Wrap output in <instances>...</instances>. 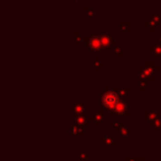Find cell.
I'll return each mask as SVG.
<instances>
[{
	"mask_svg": "<svg viewBox=\"0 0 161 161\" xmlns=\"http://www.w3.org/2000/svg\"><path fill=\"white\" fill-rule=\"evenodd\" d=\"M102 102H103V105L105 106V108H113L114 106L118 103V96L115 92L110 91V92H106L103 96Z\"/></svg>",
	"mask_w": 161,
	"mask_h": 161,
	"instance_id": "cell-1",
	"label": "cell"
},
{
	"mask_svg": "<svg viewBox=\"0 0 161 161\" xmlns=\"http://www.w3.org/2000/svg\"><path fill=\"white\" fill-rule=\"evenodd\" d=\"M127 108H128V103L125 102V101H118V103L112 108L111 114L112 116H117V115H122V116H128L129 113L127 112Z\"/></svg>",
	"mask_w": 161,
	"mask_h": 161,
	"instance_id": "cell-2",
	"label": "cell"
},
{
	"mask_svg": "<svg viewBox=\"0 0 161 161\" xmlns=\"http://www.w3.org/2000/svg\"><path fill=\"white\" fill-rule=\"evenodd\" d=\"M150 126L151 127H154V128H156V129H160L161 128V116L157 117L155 121L150 122Z\"/></svg>",
	"mask_w": 161,
	"mask_h": 161,
	"instance_id": "cell-3",
	"label": "cell"
},
{
	"mask_svg": "<svg viewBox=\"0 0 161 161\" xmlns=\"http://www.w3.org/2000/svg\"><path fill=\"white\" fill-rule=\"evenodd\" d=\"M110 125H111L112 127H114V131L115 132H120L122 127L124 126V124L123 122H111Z\"/></svg>",
	"mask_w": 161,
	"mask_h": 161,
	"instance_id": "cell-4",
	"label": "cell"
},
{
	"mask_svg": "<svg viewBox=\"0 0 161 161\" xmlns=\"http://www.w3.org/2000/svg\"><path fill=\"white\" fill-rule=\"evenodd\" d=\"M145 116H146V120L149 122V123L152 122V121H155L157 117H159V115L157 113H146L145 114Z\"/></svg>",
	"mask_w": 161,
	"mask_h": 161,
	"instance_id": "cell-5",
	"label": "cell"
},
{
	"mask_svg": "<svg viewBox=\"0 0 161 161\" xmlns=\"http://www.w3.org/2000/svg\"><path fill=\"white\" fill-rule=\"evenodd\" d=\"M118 133L121 134L122 136H128V135H129V129L127 128V127H124V126H123V127L121 128V131L118 132Z\"/></svg>",
	"mask_w": 161,
	"mask_h": 161,
	"instance_id": "cell-6",
	"label": "cell"
},
{
	"mask_svg": "<svg viewBox=\"0 0 161 161\" xmlns=\"http://www.w3.org/2000/svg\"><path fill=\"white\" fill-rule=\"evenodd\" d=\"M105 145H108V146H113L114 145V139L112 138V137H108L105 140Z\"/></svg>",
	"mask_w": 161,
	"mask_h": 161,
	"instance_id": "cell-7",
	"label": "cell"
},
{
	"mask_svg": "<svg viewBox=\"0 0 161 161\" xmlns=\"http://www.w3.org/2000/svg\"><path fill=\"white\" fill-rule=\"evenodd\" d=\"M124 161H136V159L131 158V157H126V158L124 159Z\"/></svg>",
	"mask_w": 161,
	"mask_h": 161,
	"instance_id": "cell-8",
	"label": "cell"
},
{
	"mask_svg": "<svg viewBox=\"0 0 161 161\" xmlns=\"http://www.w3.org/2000/svg\"><path fill=\"white\" fill-rule=\"evenodd\" d=\"M140 161H145V160H143H143H140Z\"/></svg>",
	"mask_w": 161,
	"mask_h": 161,
	"instance_id": "cell-9",
	"label": "cell"
},
{
	"mask_svg": "<svg viewBox=\"0 0 161 161\" xmlns=\"http://www.w3.org/2000/svg\"><path fill=\"white\" fill-rule=\"evenodd\" d=\"M159 131H161V128H160V129H159Z\"/></svg>",
	"mask_w": 161,
	"mask_h": 161,
	"instance_id": "cell-10",
	"label": "cell"
}]
</instances>
